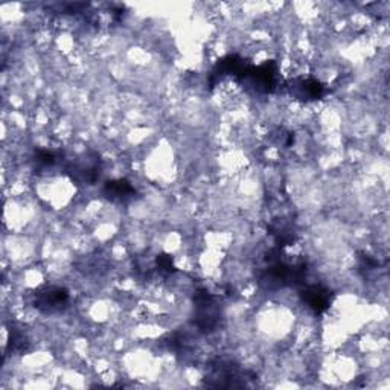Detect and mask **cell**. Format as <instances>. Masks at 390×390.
Masks as SVG:
<instances>
[{"mask_svg": "<svg viewBox=\"0 0 390 390\" xmlns=\"http://www.w3.org/2000/svg\"><path fill=\"white\" fill-rule=\"evenodd\" d=\"M69 300L67 293L61 289H49L37 296V307L46 313L61 311Z\"/></svg>", "mask_w": 390, "mask_h": 390, "instance_id": "cell-1", "label": "cell"}]
</instances>
